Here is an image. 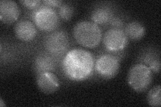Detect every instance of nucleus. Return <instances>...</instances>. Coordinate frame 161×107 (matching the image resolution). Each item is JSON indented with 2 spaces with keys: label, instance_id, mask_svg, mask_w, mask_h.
Wrapping results in <instances>:
<instances>
[{
  "label": "nucleus",
  "instance_id": "14",
  "mask_svg": "<svg viewBox=\"0 0 161 107\" xmlns=\"http://www.w3.org/2000/svg\"><path fill=\"white\" fill-rule=\"evenodd\" d=\"M112 9L108 7H99L95 9L92 13V22L97 25H104L109 23L113 18Z\"/></svg>",
  "mask_w": 161,
  "mask_h": 107
},
{
  "label": "nucleus",
  "instance_id": "20",
  "mask_svg": "<svg viewBox=\"0 0 161 107\" xmlns=\"http://www.w3.org/2000/svg\"><path fill=\"white\" fill-rule=\"evenodd\" d=\"M6 106V104L4 103L3 99L2 98L0 99V106H1V107H4V106Z\"/></svg>",
  "mask_w": 161,
  "mask_h": 107
},
{
  "label": "nucleus",
  "instance_id": "2",
  "mask_svg": "<svg viewBox=\"0 0 161 107\" xmlns=\"http://www.w3.org/2000/svg\"><path fill=\"white\" fill-rule=\"evenodd\" d=\"M73 36L77 42L87 48H95L102 40V32L99 25L92 21H81L73 28Z\"/></svg>",
  "mask_w": 161,
  "mask_h": 107
},
{
  "label": "nucleus",
  "instance_id": "11",
  "mask_svg": "<svg viewBox=\"0 0 161 107\" xmlns=\"http://www.w3.org/2000/svg\"><path fill=\"white\" fill-rule=\"evenodd\" d=\"M56 61L50 54H40L34 60V68L37 74L45 72H52L56 69Z\"/></svg>",
  "mask_w": 161,
  "mask_h": 107
},
{
  "label": "nucleus",
  "instance_id": "9",
  "mask_svg": "<svg viewBox=\"0 0 161 107\" xmlns=\"http://www.w3.org/2000/svg\"><path fill=\"white\" fill-rule=\"evenodd\" d=\"M20 14L19 8L16 2L11 0L0 2V20L5 24L16 22Z\"/></svg>",
  "mask_w": 161,
  "mask_h": 107
},
{
  "label": "nucleus",
  "instance_id": "19",
  "mask_svg": "<svg viewBox=\"0 0 161 107\" xmlns=\"http://www.w3.org/2000/svg\"><path fill=\"white\" fill-rule=\"evenodd\" d=\"M42 3L45 6L53 8H59L63 3V2L60 0H44V1H42Z\"/></svg>",
  "mask_w": 161,
  "mask_h": 107
},
{
  "label": "nucleus",
  "instance_id": "7",
  "mask_svg": "<svg viewBox=\"0 0 161 107\" xmlns=\"http://www.w3.org/2000/svg\"><path fill=\"white\" fill-rule=\"evenodd\" d=\"M128 38L124 30L111 28L105 32L103 37L105 48L110 52H118L127 46Z\"/></svg>",
  "mask_w": 161,
  "mask_h": 107
},
{
  "label": "nucleus",
  "instance_id": "5",
  "mask_svg": "<svg viewBox=\"0 0 161 107\" xmlns=\"http://www.w3.org/2000/svg\"><path fill=\"white\" fill-rule=\"evenodd\" d=\"M120 62L116 56L105 54L101 55L95 62L94 70L103 79H112L116 76L119 70Z\"/></svg>",
  "mask_w": 161,
  "mask_h": 107
},
{
  "label": "nucleus",
  "instance_id": "12",
  "mask_svg": "<svg viewBox=\"0 0 161 107\" xmlns=\"http://www.w3.org/2000/svg\"><path fill=\"white\" fill-rule=\"evenodd\" d=\"M140 63L147 65L150 68L153 72L158 74L160 68V52L154 49L146 50L144 53L140 56Z\"/></svg>",
  "mask_w": 161,
  "mask_h": 107
},
{
  "label": "nucleus",
  "instance_id": "6",
  "mask_svg": "<svg viewBox=\"0 0 161 107\" xmlns=\"http://www.w3.org/2000/svg\"><path fill=\"white\" fill-rule=\"evenodd\" d=\"M69 46L68 35L63 30L53 31L44 40V47L51 55H62L67 50Z\"/></svg>",
  "mask_w": 161,
  "mask_h": 107
},
{
  "label": "nucleus",
  "instance_id": "1",
  "mask_svg": "<svg viewBox=\"0 0 161 107\" xmlns=\"http://www.w3.org/2000/svg\"><path fill=\"white\" fill-rule=\"evenodd\" d=\"M95 60L93 54L81 48H75L68 52L62 62L63 72L73 81H83L93 74Z\"/></svg>",
  "mask_w": 161,
  "mask_h": 107
},
{
  "label": "nucleus",
  "instance_id": "13",
  "mask_svg": "<svg viewBox=\"0 0 161 107\" xmlns=\"http://www.w3.org/2000/svg\"><path fill=\"white\" fill-rule=\"evenodd\" d=\"M124 32L128 38L133 41H138L142 39L146 34L144 25L136 21L128 23L125 27Z\"/></svg>",
  "mask_w": 161,
  "mask_h": 107
},
{
  "label": "nucleus",
  "instance_id": "18",
  "mask_svg": "<svg viewBox=\"0 0 161 107\" xmlns=\"http://www.w3.org/2000/svg\"><path fill=\"white\" fill-rule=\"evenodd\" d=\"M109 24L112 28H119L121 29L124 25L123 20L119 17H113L109 22Z\"/></svg>",
  "mask_w": 161,
  "mask_h": 107
},
{
  "label": "nucleus",
  "instance_id": "10",
  "mask_svg": "<svg viewBox=\"0 0 161 107\" xmlns=\"http://www.w3.org/2000/svg\"><path fill=\"white\" fill-rule=\"evenodd\" d=\"M14 34L16 37L21 41L30 42L36 36V26L29 20H20L15 25Z\"/></svg>",
  "mask_w": 161,
  "mask_h": 107
},
{
  "label": "nucleus",
  "instance_id": "17",
  "mask_svg": "<svg viewBox=\"0 0 161 107\" xmlns=\"http://www.w3.org/2000/svg\"><path fill=\"white\" fill-rule=\"evenodd\" d=\"M19 3L29 9H36L40 8V4L42 2L40 0H24V1H19Z\"/></svg>",
  "mask_w": 161,
  "mask_h": 107
},
{
  "label": "nucleus",
  "instance_id": "16",
  "mask_svg": "<svg viewBox=\"0 0 161 107\" xmlns=\"http://www.w3.org/2000/svg\"><path fill=\"white\" fill-rule=\"evenodd\" d=\"M58 16L61 18L63 21L67 22L72 18L74 13L73 7L68 3H63L61 6L58 8Z\"/></svg>",
  "mask_w": 161,
  "mask_h": 107
},
{
  "label": "nucleus",
  "instance_id": "4",
  "mask_svg": "<svg viewBox=\"0 0 161 107\" xmlns=\"http://www.w3.org/2000/svg\"><path fill=\"white\" fill-rule=\"evenodd\" d=\"M33 20L35 25L45 32L54 31L59 25L58 14L54 8L47 6L36 9L33 13Z\"/></svg>",
  "mask_w": 161,
  "mask_h": 107
},
{
  "label": "nucleus",
  "instance_id": "8",
  "mask_svg": "<svg viewBox=\"0 0 161 107\" xmlns=\"http://www.w3.org/2000/svg\"><path fill=\"white\" fill-rule=\"evenodd\" d=\"M36 84L39 90L47 94L56 93L60 87L59 80L53 72L38 74L36 78Z\"/></svg>",
  "mask_w": 161,
  "mask_h": 107
},
{
  "label": "nucleus",
  "instance_id": "15",
  "mask_svg": "<svg viewBox=\"0 0 161 107\" xmlns=\"http://www.w3.org/2000/svg\"><path fill=\"white\" fill-rule=\"evenodd\" d=\"M147 103L150 106L159 107L161 106V88L160 85L151 88L147 94Z\"/></svg>",
  "mask_w": 161,
  "mask_h": 107
},
{
  "label": "nucleus",
  "instance_id": "3",
  "mask_svg": "<svg viewBox=\"0 0 161 107\" xmlns=\"http://www.w3.org/2000/svg\"><path fill=\"white\" fill-rule=\"evenodd\" d=\"M153 72L147 65L138 63L132 66L127 76L129 86L137 93L147 91L153 83Z\"/></svg>",
  "mask_w": 161,
  "mask_h": 107
}]
</instances>
